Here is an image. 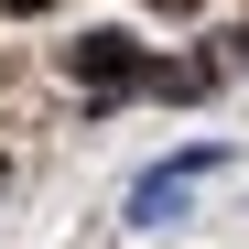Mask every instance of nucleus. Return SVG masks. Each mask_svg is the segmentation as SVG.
Segmentation results:
<instances>
[{
  "label": "nucleus",
  "instance_id": "f257e3e1",
  "mask_svg": "<svg viewBox=\"0 0 249 249\" xmlns=\"http://www.w3.org/2000/svg\"><path fill=\"white\" fill-rule=\"evenodd\" d=\"M65 65H76V87H98V98H130V87H152L141 33H76V44H65Z\"/></svg>",
  "mask_w": 249,
  "mask_h": 249
},
{
  "label": "nucleus",
  "instance_id": "f03ea898",
  "mask_svg": "<svg viewBox=\"0 0 249 249\" xmlns=\"http://www.w3.org/2000/svg\"><path fill=\"white\" fill-rule=\"evenodd\" d=\"M217 141H195V152H174V162H152V174L130 184V228H162V217H174V206H184V184H206V174H217Z\"/></svg>",
  "mask_w": 249,
  "mask_h": 249
},
{
  "label": "nucleus",
  "instance_id": "7ed1b4c3",
  "mask_svg": "<svg viewBox=\"0 0 249 249\" xmlns=\"http://www.w3.org/2000/svg\"><path fill=\"white\" fill-rule=\"evenodd\" d=\"M206 87H217V54H184V65H152L141 98H174V108H184V98H206Z\"/></svg>",
  "mask_w": 249,
  "mask_h": 249
},
{
  "label": "nucleus",
  "instance_id": "20e7f679",
  "mask_svg": "<svg viewBox=\"0 0 249 249\" xmlns=\"http://www.w3.org/2000/svg\"><path fill=\"white\" fill-rule=\"evenodd\" d=\"M33 11H54V0H11V22H33Z\"/></svg>",
  "mask_w": 249,
  "mask_h": 249
},
{
  "label": "nucleus",
  "instance_id": "39448f33",
  "mask_svg": "<svg viewBox=\"0 0 249 249\" xmlns=\"http://www.w3.org/2000/svg\"><path fill=\"white\" fill-rule=\"evenodd\" d=\"M152 11H195V0H152Z\"/></svg>",
  "mask_w": 249,
  "mask_h": 249
},
{
  "label": "nucleus",
  "instance_id": "423d86ee",
  "mask_svg": "<svg viewBox=\"0 0 249 249\" xmlns=\"http://www.w3.org/2000/svg\"><path fill=\"white\" fill-rule=\"evenodd\" d=\"M0 174H11V162H0Z\"/></svg>",
  "mask_w": 249,
  "mask_h": 249
}]
</instances>
